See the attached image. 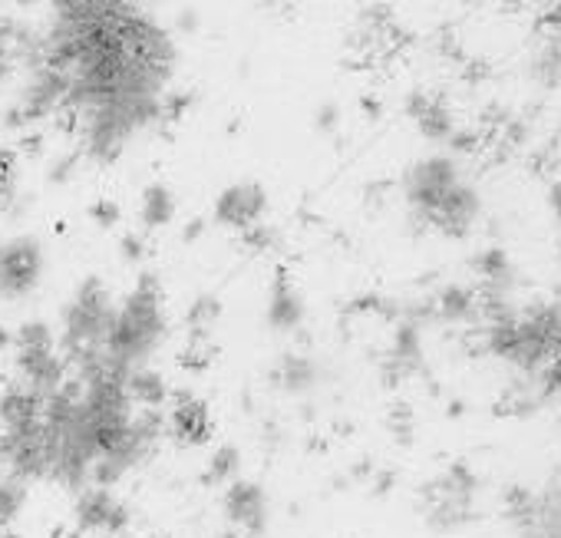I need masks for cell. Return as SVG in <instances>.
<instances>
[{"instance_id":"cell-9","label":"cell","mask_w":561,"mask_h":538,"mask_svg":"<svg viewBox=\"0 0 561 538\" xmlns=\"http://www.w3.org/2000/svg\"><path fill=\"white\" fill-rule=\"evenodd\" d=\"M77 528L90 535H123L133 525V508L106 485H87L73 502Z\"/></svg>"},{"instance_id":"cell-18","label":"cell","mask_w":561,"mask_h":538,"mask_svg":"<svg viewBox=\"0 0 561 538\" xmlns=\"http://www.w3.org/2000/svg\"><path fill=\"white\" fill-rule=\"evenodd\" d=\"M126 393L133 400V407H142V410H162L169 400H172V387L165 380V374H159L156 367H133L126 377Z\"/></svg>"},{"instance_id":"cell-38","label":"cell","mask_w":561,"mask_h":538,"mask_svg":"<svg viewBox=\"0 0 561 538\" xmlns=\"http://www.w3.org/2000/svg\"><path fill=\"white\" fill-rule=\"evenodd\" d=\"M218 538H241V535H238V531H234V528H228V531H221V535H218Z\"/></svg>"},{"instance_id":"cell-37","label":"cell","mask_w":561,"mask_h":538,"mask_svg":"<svg viewBox=\"0 0 561 538\" xmlns=\"http://www.w3.org/2000/svg\"><path fill=\"white\" fill-rule=\"evenodd\" d=\"M459 413H462V403H459V400H453V403H449V416H459Z\"/></svg>"},{"instance_id":"cell-13","label":"cell","mask_w":561,"mask_h":538,"mask_svg":"<svg viewBox=\"0 0 561 538\" xmlns=\"http://www.w3.org/2000/svg\"><path fill=\"white\" fill-rule=\"evenodd\" d=\"M407 116L416 126V133L436 146H449L453 136L459 133V119H456L453 106L430 90H413L407 96Z\"/></svg>"},{"instance_id":"cell-21","label":"cell","mask_w":561,"mask_h":538,"mask_svg":"<svg viewBox=\"0 0 561 538\" xmlns=\"http://www.w3.org/2000/svg\"><path fill=\"white\" fill-rule=\"evenodd\" d=\"M175 218V195L165 182H149L139 195V221L146 231H162Z\"/></svg>"},{"instance_id":"cell-28","label":"cell","mask_w":561,"mask_h":538,"mask_svg":"<svg viewBox=\"0 0 561 538\" xmlns=\"http://www.w3.org/2000/svg\"><path fill=\"white\" fill-rule=\"evenodd\" d=\"M146 234H136V231H126L123 238H119V254H123V261H129V264H142L146 261Z\"/></svg>"},{"instance_id":"cell-36","label":"cell","mask_w":561,"mask_h":538,"mask_svg":"<svg viewBox=\"0 0 561 538\" xmlns=\"http://www.w3.org/2000/svg\"><path fill=\"white\" fill-rule=\"evenodd\" d=\"M8 347H14V334H11V331H4V328H0V354H4Z\"/></svg>"},{"instance_id":"cell-1","label":"cell","mask_w":561,"mask_h":538,"mask_svg":"<svg viewBox=\"0 0 561 538\" xmlns=\"http://www.w3.org/2000/svg\"><path fill=\"white\" fill-rule=\"evenodd\" d=\"M165 337H169V318H165L162 282L156 272H142L136 278V288L116 305V321L103 344L106 370L126 377L133 367H146L159 354Z\"/></svg>"},{"instance_id":"cell-24","label":"cell","mask_w":561,"mask_h":538,"mask_svg":"<svg viewBox=\"0 0 561 538\" xmlns=\"http://www.w3.org/2000/svg\"><path fill=\"white\" fill-rule=\"evenodd\" d=\"M47 347H57V331L50 321L34 318L14 331V351H47Z\"/></svg>"},{"instance_id":"cell-40","label":"cell","mask_w":561,"mask_h":538,"mask_svg":"<svg viewBox=\"0 0 561 538\" xmlns=\"http://www.w3.org/2000/svg\"><path fill=\"white\" fill-rule=\"evenodd\" d=\"M100 538H116V535H100Z\"/></svg>"},{"instance_id":"cell-29","label":"cell","mask_w":561,"mask_h":538,"mask_svg":"<svg viewBox=\"0 0 561 538\" xmlns=\"http://www.w3.org/2000/svg\"><path fill=\"white\" fill-rule=\"evenodd\" d=\"M90 218H93L100 228H116V225H119V218H123V211H119V205H116V202L100 198V202L90 208Z\"/></svg>"},{"instance_id":"cell-39","label":"cell","mask_w":561,"mask_h":538,"mask_svg":"<svg viewBox=\"0 0 561 538\" xmlns=\"http://www.w3.org/2000/svg\"><path fill=\"white\" fill-rule=\"evenodd\" d=\"M136 4L142 8V4H159V0H136Z\"/></svg>"},{"instance_id":"cell-22","label":"cell","mask_w":561,"mask_h":538,"mask_svg":"<svg viewBox=\"0 0 561 538\" xmlns=\"http://www.w3.org/2000/svg\"><path fill=\"white\" fill-rule=\"evenodd\" d=\"M241 476V449L234 443H221L215 446V453L205 462L202 472V485L205 489H225L228 482H234Z\"/></svg>"},{"instance_id":"cell-35","label":"cell","mask_w":561,"mask_h":538,"mask_svg":"<svg viewBox=\"0 0 561 538\" xmlns=\"http://www.w3.org/2000/svg\"><path fill=\"white\" fill-rule=\"evenodd\" d=\"M202 231H205V218H192V221L185 225V231H182V241H185V244H192V241H198V238H202Z\"/></svg>"},{"instance_id":"cell-4","label":"cell","mask_w":561,"mask_h":538,"mask_svg":"<svg viewBox=\"0 0 561 538\" xmlns=\"http://www.w3.org/2000/svg\"><path fill=\"white\" fill-rule=\"evenodd\" d=\"M479 492V479L469 469V462H453L446 466L436 479L420 485V502L426 525L433 531H456L466 522H472V502Z\"/></svg>"},{"instance_id":"cell-23","label":"cell","mask_w":561,"mask_h":538,"mask_svg":"<svg viewBox=\"0 0 561 538\" xmlns=\"http://www.w3.org/2000/svg\"><path fill=\"white\" fill-rule=\"evenodd\" d=\"M24 505H27V482L0 469V531H8V525L24 512Z\"/></svg>"},{"instance_id":"cell-8","label":"cell","mask_w":561,"mask_h":538,"mask_svg":"<svg viewBox=\"0 0 561 538\" xmlns=\"http://www.w3.org/2000/svg\"><path fill=\"white\" fill-rule=\"evenodd\" d=\"M267 215V192L261 182L244 179V182H231L225 185L215 202H211V221L225 231H248L251 225L264 221Z\"/></svg>"},{"instance_id":"cell-41","label":"cell","mask_w":561,"mask_h":538,"mask_svg":"<svg viewBox=\"0 0 561 538\" xmlns=\"http://www.w3.org/2000/svg\"><path fill=\"white\" fill-rule=\"evenodd\" d=\"M4 538H18V535H8V531H4Z\"/></svg>"},{"instance_id":"cell-14","label":"cell","mask_w":561,"mask_h":538,"mask_svg":"<svg viewBox=\"0 0 561 538\" xmlns=\"http://www.w3.org/2000/svg\"><path fill=\"white\" fill-rule=\"evenodd\" d=\"M165 433L175 436L182 446H202L215 433V416L202 397L182 390V393H172V400H169Z\"/></svg>"},{"instance_id":"cell-7","label":"cell","mask_w":561,"mask_h":538,"mask_svg":"<svg viewBox=\"0 0 561 538\" xmlns=\"http://www.w3.org/2000/svg\"><path fill=\"white\" fill-rule=\"evenodd\" d=\"M221 512L228 525L244 538H264L271 528V499L257 479H234L225 485Z\"/></svg>"},{"instance_id":"cell-25","label":"cell","mask_w":561,"mask_h":538,"mask_svg":"<svg viewBox=\"0 0 561 538\" xmlns=\"http://www.w3.org/2000/svg\"><path fill=\"white\" fill-rule=\"evenodd\" d=\"M218 318H221V301L215 295H198L185 311V328L188 334H211Z\"/></svg>"},{"instance_id":"cell-32","label":"cell","mask_w":561,"mask_h":538,"mask_svg":"<svg viewBox=\"0 0 561 538\" xmlns=\"http://www.w3.org/2000/svg\"><path fill=\"white\" fill-rule=\"evenodd\" d=\"M341 126V110H337V103H321V110H318V129L321 133H334Z\"/></svg>"},{"instance_id":"cell-33","label":"cell","mask_w":561,"mask_h":538,"mask_svg":"<svg viewBox=\"0 0 561 538\" xmlns=\"http://www.w3.org/2000/svg\"><path fill=\"white\" fill-rule=\"evenodd\" d=\"M545 198H548L551 218L558 221V231H561V179H551V182H548V188H545Z\"/></svg>"},{"instance_id":"cell-11","label":"cell","mask_w":561,"mask_h":538,"mask_svg":"<svg viewBox=\"0 0 561 538\" xmlns=\"http://www.w3.org/2000/svg\"><path fill=\"white\" fill-rule=\"evenodd\" d=\"M70 377V367L64 360V354L57 347L47 351H14V380L21 387H27L37 400H50L57 397V390L64 387V380Z\"/></svg>"},{"instance_id":"cell-16","label":"cell","mask_w":561,"mask_h":538,"mask_svg":"<svg viewBox=\"0 0 561 538\" xmlns=\"http://www.w3.org/2000/svg\"><path fill=\"white\" fill-rule=\"evenodd\" d=\"M472 272L479 278V295L485 298H512L515 291V264L505 248L489 244L472 257Z\"/></svg>"},{"instance_id":"cell-10","label":"cell","mask_w":561,"mask_h":538,"mask_svg":"<svg viewBox=\"0 0 561 538\" xmlns=\"http://www.w3.org/2000/svg\"><path fill=\"white\" fill-rule=\"evenodd\" d=\"M426 374V351H423V328L416 321L400 318L393 324V337L387 354L380 357V380L383 387H400L413 377Z\"/></svg>"},{"instance_id":"cell-15","label":"cell","mask_w":561,"mask_h":538,"mask_svg":"<svg viewBox=\"0 0 561 538\" xmlns=\"http://www.w3.org/2000/svg\"><path fill=\"white\" fill-rule=\"evenodd\" d=\"M264 321L274 334H301L305 331L308 305H305V295L295 288V282L285 272H277V278L271 285Z\"/></svg>"},{"instance_id":"cell-42","label":"cell","mask_w":561,"mask_h":538,"mask_svg":"<svg viewBox=\"0 0 561 538\" xmlns=\"http://www.w3.org/2000/svg\"><path fill=\"white\" fill-rule=\"evenodd\" d=\"M0 538H4V531H0Z\"/></svg>"},{"instance_id":"cell-6","label":"cell","mask_w":561,"mask_h":538,"mask_svg":"<svg viewBox=\"0 0 561 538\" xmlns=\"http://www.w3.org/2000/svg\"><path fill=\"white\" fill-rule=\"evenodd\" d=\"M0 466L21 482H41L47 479V433L44 420L0 430Z\"/></svg>"},{"instance_id":"cell-31","label":"cell","mask_w":561,"mask_h":538,"mask_svg":"<svg viewBox=\"0 0 561 538\" xmlns=\"http://www.w3.org/2000/svg\"><path fill=\"white\" fill-rule=\"evenodd\" d=\"M280 443H285V430H280V423L277 420H264V426H261V446L267 453H274Z\"/></svg>"},{"instance_id":"cell-19","label":"cell","mask_w":561,"mask_h":538,"mask_svg":"<svg viewBox=\"0 0 561 538\" xmlns=\"http://www.w3.org/2000/svg\"><path fill=\"white\" fill-rule=\"evenodd\" d=\"M44 420V400H37L27 387L18 380L0 393V430H14Z\"/></svg>"},{"instance_id":"cell-20","label":"cell","mask_w":561,"mask_h":538,"mask_svg":"<svg viewBox=\"0 0 561 538\" xmlns=\"http://www.w3.org/2000/svg\"><path fill=\"white\" fill-rule=\"evenodd\" d=\"M528 73L545 90H561V31L541 37L531 50Z\"/></svg>"},{"instance_id":"cell-5","label":"cell","mask_w":561,"mask_h":538,"mask_svg":"<svg viewBox=\"0 0 561 538\" xmlns=\"http://www.w3.org/2000/svg\"><path fill=\"white\" fill-rule=\"evenodd\" d=\"M47 254L37 234H14L0 241V301H24L44 282Z\"/></svg>"},{"instance_id":"cell-27","label":"cell","mask_w":561,"mask_h":538,"mask_svg":"<svg viewBox=\"0 0 561 538\" xmlns=\"http://www.w3.org/2000/svg\"><path fill=\"white\" fill-rule=\"evenodd\" d=\"M241 244H244L248 251H254V254H264V251H271V248L277 244V228L257 221V225H251L248 231H241Z\"/></svg>"},{"instance_id":"cell-34","label":"cell","mask_w":561,"mask_h":538,"mask_svg":"<svg viewBox=\"0 0 561 538\" xmlns=\"http://www.w3.org/2000/svg\"><path fill=\"white\" fill-rule=\"evenodd\" d=\"M374 469H377V466H374V459H360V462H357L344 479H347V482H367V479L374 476Z\"/></svg>"},{"instance_id":"cell-26","label":"cell","mask_w":561,"mask_h":538,"mask_svg":"<svg viewBox=\"0 0 561 538\" xmlns=\"http://www.w3.org/2000/svg\"><path fill=\"white\" fill-rule=\"evenodd\" d=\"M387 430L393 433V439L400 446H410L413 443V433H416V420H413V410L407 403H397L387 416Z\"/></svg>"},{"instance_id":"cell-17","label":"cell","mask_w":561,"mask_h":538,"mask_svg":"<svg viewBox=\"0 0 561 538\" xmlns=\"http://www.w3.org/2000/svg\"><path fill=\"white\" fill-rule=\"evenodd\" d=\"M430 301H433V321L439 324H453V328L479 324V291L469 285H443Z\"/></svg>"},{"instance_id":"cell-3","label":"cell","mask_w":561,"mask_h":538,"mask_svg":"<svg viewBox=\"0 0 561 538\" xmlns=\"http://www.w3.org/2000/svg\"><path fill=\"white\" fill-rule=\"evenodd\" d=\"M466 169L462 159L453 152H430L420 156L416 162L407 165V172L400 175V195L403 205L410 211V218L420 228H430V218L443 208V202L466 182Z\"/></svg>"},{"instance_id":"cell-2","label":"cell","mask_w":561,"mask_h":538,"mask_svg":"<svg viewBox=\"0 0 561 538\" xmlns=\"http://www.w3.org/2000/svg\"><path fill=\"white\" fill-rule=\"evenodd\" d=\"M116 305L110 285L100 275H87L60 311V354L73 357L103 347L116 321Z\"/></svg>"},{"instance_id":"cell-30","label":"cell","mask_w":561,"mask_h":538,"mask_svg":"<svg viewBox=\"0 0 561 538\" xmlns=\"http://www.w3.org/2000/svg\"><path fill=\"white\" fill-rule=\"evenodd\" d=\"M367 485H370V495L383 499V495H390L397 489V472L393 469H374V476L367 479Z\"/></svg>"},{"instance_id":"cell-12","label":"cell","mask_w":561,"mask_h":538,"mask_svg":"<svg viewBox=\"0 0 561 538\" xmlns=\"http://www.w3.org/2000/svg\"><path fill=\"white\" fill-rule=\"evenodd\" d=\"M267 380L280 393H288L295 400H308L311 393H318L328 384V367L314 354L285 351L277 357V364L267 370Z\"/></svg>"}]
</instances>
